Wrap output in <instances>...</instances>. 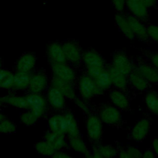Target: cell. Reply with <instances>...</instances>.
I'll list each match as a JSON object with an SVG mask.
<instances>
[{"instance_id":"6da1fadb","label":"cell","mask_w":158,"mask_h":158,"mask_svg":"<svg viewBox=\"0 0 158 158\" xmlns=\"http://www.w3.org/2000/svg\"><path fill=\"white\" fill-rule=\"evenodd\" d=\"M75 84L80 97L88 102L94 97L102 96L105 93L96 85L94 79L88 76L85 72L77 77Z\"/></svg>"},{"instance_id":"7a4b0ae2","label":"cell","mask_w":158,"mask_h":158,"mask_svg":"<svg viewBox=\"0 0 158 158\" xmlns=\"http://www.w3.org/2000/svg\"><path fill=\"white\" fill-rule=\"evenodd\" d=\"M27 103V110L31 111L39 118L45 117L50 109L46 98L43 93L28 92L25 95Z\"/></svg>"},{"instance_id":"3957f363","label":"cell","mask_w":158,"mask_h":158,"mask_svg":"<svg viewBox=\"0 0 158 158\" xmlns=\"http://www.w3.org/2000/svg\"><path fill=\"white\" fill-rule=\"evenodd\" d=\"M103 125L98 113L92 112L86 115L85 120L86 135L93 144L101 141L103 135Z\"/></svg>"},{"instance_id":"277c9868","label":"cell","mask_w":158,"mask_h":158,"mask_svg":"<svg viewBox=\"0 0 158 158\" xmlns=\"http://www.w3.org/2000/svg\"><path fill=\"white\" fill-rule=\"evenodd\" d=\"M104 124L117 127L123 123L122 110L110 103L102 104L97 112Z\"/></svg>"},{"instance_id":"5b68a950","label":"cell","mask_w":158,"mask_h":158,"mask_svg":"<svg viewBox=\"0 0 158 158\" xmlns=\"http://www.w3.org/2000/svg\"><path fill=\"white\" fill-rule=\"evenodd\" d=\"M110 65L117 70L128 75L135 70L136 64L124 51L120 50L112 54Z\"/></svg>"},{"instance_id":"8992f818","label":"cell","mask_w":158,"mask_h":158,"mask_svg":"<svg viewBox=\"0 0 158 158\" xmlns=\"http://www.w3.org/2000/svg\"><path fill=\"white\" fill-rule=\"evenodd\" d=\"M50 70L52 77L75 83L77 75L75 68L67 62L50 63Z\"/></svg>"},{"instance_id":"52a82bcc","label":"cell","mask_w":158,"mask_h":158,"mask_svg":"<svg viewBox=\"0 0 158 158\" xmlns=\"http://www.w3.org/2000/svg\"><path fill=\"white\" fill-rule=\"evenodd\" d=\"M62 48L67 62L75 69L82 64L83 51L80 45L73 41H69L62 44Z\"/></svg>"},{"instance_id":"ba28073f","label":"cell","mask_w":158,"mask_h":158,"mask_svg":"<svg viewBox=\"0 0 158 158\" xmlns=\"http://www.w3.org/2000/svg\"><path fill=\"white\" fill-rule=\"evenodd\" d=\"M151 128V122L149 118L144 117L137 120L131 127L129 136L135 142H141L149 135Z\"/></svg>"},{"instance_id":"9c48e42d","label":"cell","mask_w":158,"mask_h":158,"mask_svg":"<svg viewBox=\"0 0 158 158\" xmlns=\"http://www.w3.org/2000/svg\"><path fill=\"white\" fill-rule=\"evenodd\" d=\"M49 81L47 74L43 70L31 73L28 92L33 93H43L49 86Z\"/></svg>"},{"instance_id":"30bf717a","label":"cell","mask_w":158,"mask_h":158,"mask_svg":"<svg viewBox=\"0 0 158 158\" xmlns=\"http://www.w3.org/2000/svg\"><path fill=\"white\" fill-rule=\"evenodd\" d=\"M49 107L55 112H62L66 109L67 98L56 88L49 86L45 95Z\"/></svg>"},{"instance_id":"8fae6325","label":"cell","mask_w":158,"mask_h":158,"mask_svg":"<svg viewBox=\"0 0 158 158\" xmlns=\"http://www.w3.org/2000/svg\"><path fill=\"white\" fill-rule=\"evenodd\" d=\"M47 125L49 130L62 135H67V122L63 112H56L48 117Z\"/></svg>"},{"instance_id":"7c38bea8","label":"cell","mask_w":158,"mask_h":158,"mask_svg":"<svg viewBox=\"0 0 158 158\" xmlns=\"http://www.w3.org/2000/svg\"><path fill=\"white\" fill-rule=\"evenodd\" d=\"M49 86L58 89L67 99L73 101L77 97V87L74 82L52 77L49 81Z\"/></svg>"},{"instance_id":"4fadbf2b","label":"cell","mask_w":158,"mask_h":158,"mask_svg":"<svg viewBox=\"0 0 158 158\" xmlns=\"http://www.w3.org/2000/svg\"><path fill=\"white\" fill-rule=\"evenodd\" d=\"M82 64L85 68H106V62L102 55L94 49H89L83 52Z\"/></svg>"},{"instance_id":"5bb4252c","label":"cell","mask_w":158,"mask_h":158,"mask_svg":"<svg viewBox=\"0 0 158 158\" xmlns=\"http://www.w3.org/2000/svg\"><path fill=\"white\" fill-rule=\"evenodd\" d=\"M110 102L122 111H125L130 107V98L127 91L112 88L109 91Z\"/></svg>"},{"instance_id":"9a60e30c","label":"cell","mask_w":158,"mask_h":158,"mask_svg":"<svg viewBox=\"0 0 158 158\" xmlns=\"http://www.w3.org/2000/svg\"><path fill=\"white\" fill-rule=\"evenodd\" d=\"M151 85H158V69L149 62H139L135 65V69Z\"/></svg>"},{"instance_id":"2e32d148","label":"cell","mask_w":158,"mask_h":158,"mask_svg":"<svg viewBox=\"0 0 158 158\" xmlns=\"http://www.w3.org/2000/svg\"><path fill=\"white\" fill-rule=\"evenodd\" d=\"M126 6L130 14L141 20L147 22L149 19L148 7L140 0H126Z\"/></svg>"},{"instance_id":"e0dca14e","label":"cell","mask_w":158,"mask_h":158,"mask_svg":"<svg viewBox=\"0 0 158 158\" xmlns=\"http://www.w3.org/2000/svg\"><path fill=\"white\" fill-rule=\"evenodd\" d=\"M118 148L111 144H102L100 142L93 144L91 151L92 158H112L117 156Z\"/></svg>"},{"instance_id":"ac0fdd59","label":"cell","mask_w":158,"mask_h":158,"mask_svg":"<svg viewBox=\"0 0 158 158\" xmlns=\"http://www.w3.org/2000/svg\"><path fill=\"white\" fill-rule=\"evenodd\" d=\"M0 103L3 106H9L18 109L27 110V103L24 95H19L14 91L0 95Z\"/></svg>"},{"instance_id":"d6986e66","label":"cell","mask_w":158,"mask_h":158,"mask_svg":"<svg viewBox=\"0 0 158 158\" xmlns=\"http://www.w3.org/2000/svg\"><path fill=\"white\" fill-rule=\"evenodd\" d=\"M112 80L113 88L128 91L130 85L128 81V75L117 70L110 64L107 65Z\"/></svg>"},{"instance_id":"ffe728a7","label":"cell","mask_w":158,"mask_h":158,"mask_svg":"<svg viewBox=\"0 0 158 158\" xmlns=\"http://www.w3.org/2000/svg\"><path fill=\"white\" fill-rule=\"evenodd\" d=\"M43 139L47 141L56 151L64 150L69 147L66 135L52 132L48 130L43 135Z\"/></svg>"},{"instance_id":"44dd1931","label":"cell","mask_w":158,"mask_h":158,"mask_svg":"<svg viewBox=\"0 0 158 158\" xmlns=\"http://www.w3.org/2000/svg\"><path fill=\"white\" fill-rule=\"evenodd\" d=\"M127 17L135 38L143 42L148 41L149 38L147 33V25L144 24V22L136 18L131 14L127 15Z\"/></svg>"},{"instance_id":"7402d4cb","label":"cell","mask_w":158,"mask_h":158,"mask_svg":"<svg viewBox=\"0 0 158 158\" xmlns=\"http://www.w3.org/2000/svg\"><path fill=\"white\" fill-rule=\"evenodd\" d=\"M36 64V57L32 52L22 54L17 60L15 65V71L31 73Z\"/></svg>"},{"instance_id":"603a6c76","label":"cell","mask_w":158,"mask_h":158,"mask_svg":"<svg viewBox=\"0 0 158 158\" xmlns=\"http://www.w3.org/2000/svg\"><path fill=\"white\" fill-rule=\"evenodd\" d=\"M46 55L50 63L67 62L62 44L59 43L53 42L50 43L47 48Z\"/></svg>"},{"instance_id":"cb8c5ba5","label":"cell","mask_w":158,"mask_h":158,"mask_svg":"<svg viewBox=\"0 0 158 158\" xmlns=\"http://www.w3.org/2000/svg\"><path fill=\"white\" fill-rule=\"evenodd\" d=\"M130 87L136 92L142 93L148 91L151 87L150 83L135 69L128 75Z\"/></svg>"},{"instance_id":"d4e9b609","label":"cell","mask_w":158,"mask_h":158,"mask_svg":"<svg viewBox=\"0 0 158 158\" xmlns=\"http://www.w3.org/2000/svg\"><path fill=\"white\" fill-rule=\"evenodd\" d=\"M31 73L15 71L14 75V82L12 91L19 92L28 91Z\"/></svg>"},{"instance_id":"484cf974","label":"cell","mask_w":158,"mask_h":158,"mask_svg":"<svg viewBox=\"0 0 158 158\" xmlns=\"http://www.w3.org/2000/svg\"><path fill=\"white\" fill-rule=\"evenodd\" d=\"M114 21L118 29L127 39L130 41L135 40V36L131 29L127 15L118 12L114 16Z\"/></svg>"},{"instance_id":"4316f807","label":"cell","mask_w":158,"mask_h":158,"mask_svg":"<svg viewBox=\"0 0 158 158\" xmlns=\"http://www.w3.org/2000/svg\"><path fill=\"white\" fill-rule=\"evenodd\" d=\"M68 144L69 147L75 152L83 155L85 157H91V151L81 135L68 138Z\"/></svg>"},{"instance_id":"83f0119b","label":"cell","mask_w":158,"mask_h":158,"mask_svg":"<svg viewBox=\"0 0 158 158\" xmlns=\"http://www.w3.org/2000/svg\"><path fill=\"white\" fill-rule=\"evenodd\" d=\"M63 112L67 122V133L66 135L67 138H70L80 136L81 133L78 123L73 113L71 110L67 109L64 110Z\"/></svg>"},{"instance_id":"f1b7e54d","label":"cell","mask_w":158,"mask_h":158,"mask_svg":"<svg viewBox=\"0 0 158 158\" xmlns=\"http://www.w3.org/2000/svg\"><path fill=\"white\" fill-rule=\"evenodd\" d=\"M14 72L7 69L0 70V89L7 91H12Z\"/></svg>"},{"instance_id":"f546056e","label":"cell","mask_w":158,"mask_h":158,"mask_svg":"<svg viewBox=\"0 0 158 158\" xmlns=\"http://www.w3.org/2000/svg\"><path fill=\"white\" fill-rule=\"evenodd\" d=\"M94 80L96 85L104 92L109 91L113 88L110 75L106 67L101 72L99 76L94 79Z\"/></svg>"},{"instance_id":"4dcf8cb0","label":"cell","mask_w":158,"mask_h":158,"mask_svg":"<svg viewBox=\"0 0 158 158\" xmlns=\"http://www.w3.org/2000/svg\"><path fill=\"white\" fill-rule=\"evenodd\" d=\"M158 100V92L154 89H148L146 91L144 97V102L147 109L154 114Z\"/></svg>"},{"instance_id":"1f68e13d","label":"cell","mask_w":158,"mask_h":158,"mask_svg":"<svg viewBox=\"0 0 158 158\" xmlns=\"http://www.w3.org/2000/svg\"><path fill=\"white\" fill-rule=\"evenodd\" d=\"M34 148L38 154L46 157H52L56 151L44 139L36 142L34 145Z\"/></svg>"},{"instance_id":"d6a6232c","label":"cell","mask_w":158,"mask_h":158,"mask_svg":"<svg viewBox=\"0 0 158 158\" xmlns=\"http://www.w3.org/2000/svg\"><path fill=\"white\" fill-rule=\"evenodd\" d=\"M19 119L23 125L27 127H31L35 125L40 118L31 111L27 110L20 114Z\"/></svg>"},{"instance_id":"836d02e7","label":"cell","mask_w":158,"mask_h":158,"mask_svg":"<svg viewBox=\"0 0 158 158\" xmlns=\"http://www.w3.org/2000/svg\"><path fill=\"white\" fill-rule=\"evenodd\" d=\"M16 130L17 126L15 123L7 118L0 122V134H13Z\"/></svg>"},{"instance_id":"e575fe53","label":"cell","mask_w":158,"mask_h":158,"mask_svg":"<svg viewBox=\"0 0 158 158\" xmlns=\"http://www.w3.org/2000/svg\"><path fill=\"white\" fill-rule=\"evenodd\" d=\"M73 102H74L75 106L86 115H88L89 114L93 112L91 107L88 103L89 102L83 99L80 97L78 98L77 96L73 100Z\"/></svg>"},{"instance_id":"d590c367","label":"cell","mask_w":158,"mask_h":158,"mask_svg":"<svg viewBox=\"0 0 158 158\" xmlns=\"http://www.w3.org/2000/svg\"><path fill=\"white\" fill-rule=\"evenodd\" d=\"M147 33L149 40L158 44V25L149 24L147 25Z\"/></svg>"},{"instance_id":"8d00e7d4","label":"cell","mask_w":158,"mask_h":158,"mask_svg":"<svg viewBox=\"0 0 158 158\" xmlns=\"http://www.w3.org/2000/svg\"><path fill=\"white\" fill-rule=\"evenodd\" d=\"M127 158L142 157V151L135 146H128L125 147Z\"/></svg>"},{"instance_id":"74e56055","label":"cell","mask_w":158,"mask_h":158,"mask_svg":"<svg viewBox=\"0 0 158 158\" xmlns=\"http://www.w3.org/2000/svg\"><path fill=\"white\" fill-rule=\"evenodd\" d=\"M105 68H99V67H91V68H86L85 69V72L90 77L93 79L97 78L99 75L101 73V72Z\"/></svg>"},{"instance_id":"f35d334b","label":"cell","mask_w":158,"mask_h":158,"mask_svg":"<svg viewBox=\"0 0 158 158\" xmlns=\"http://www.w3.org/2000/svg\"><path fill=\"white\" fill-rule=\"evenodd\" d=\"M111 1L116 11L122 13L126 6V0H111Z\"/></svg>"},{"instance_id":"ab89813d","label":"cell","mask_w":158,"mask_h":158,"mask_svg":"<svg viewBox=\"0 0 158 158\" xmlns=\"http://www.w3.org/2000/svg\"><path fill=\"white\" fill-rule=\"evenodd\" d=\"M148 58L149 62L158 69V52L149 54Z\"/></svg>"},{"instance_id":"60d3db41","label":"cell","mask_w":158,"mask_h":158,"mask_svg":"<svg viewBox=\"0 0 158 158\" xmlns=\"http://www.w3.org/2000/svg\"><path fill=\"white\" fill-rule=\"evenodd\" d=\"M72 156L69 154L68 152H65L64 150L56 151L52 157L55 158H69L72 157Z\"/></svg>"},{"instance_id":"b9f144b4","label":"cell","mask_w":158,"mask_h":158,"mask_svg":"<svg viewBox=\"0 0 158 158\" xmlns=\"http://www.w3.org/2000/svg\"><path fill=\"white\" fill-rule=\"evenodd\" d=\"M156 157L153 150L151 149H146L142 151V157L144 158H153Z\"/></svg>"},{"instance_id":"7bdbcfd3","label":"cell","mask_w":158,"mask_h":158,"mask_svg":"<svg viewBox=\"0 0 158 158\" xmlns=\"http://www.w3.org/2000/svg\"><path fill=\"white\" fill-rule=\"evenodd\" d=\"M151 149L156 157H158V137L154 138L151 141Z\"/></svg>"},{"instance_id":"ee69618b","label":"cell","mask_w":158,"mask_h":158,"mask_svg":"<svg viewBox=\"0 0 158 158\" xmlns=\"http://www.w3.org/2000/svg\"><path fill=\"white\" fill-rule=\"evenodd\" d=\"M140 1L143 2L148 8H152L156 6L157 0H140Z\"/></svg>"},{"instance_id":"f6af8a7d","label":"cell","mask_w":158,"mask_h":158,"mask_svg":"<svg viewBox=\"0 0 158 158\" xmlns=\"http://www.w3.org/2000/svg\"><path fill=\"white\" fill-rule=\"evenodd\" d=\"M117 157L121 158H127V154L125 149V148H118Z\"/></svg>"},{"instance_id":"bcb514c9","label":"cell","mask_w":158,"mask_h":158,"mask_svg":"<svg viewBox=\"0 0 158 158\" xmlns=\"http://www.w3.org/2000/svg\"><path fill=\"white\" fill-rule=\"evenodd\" d=\"M6 118H7L6 116V115H5L2 112H1V110H0V122H1L2 120H3L5 119Z\"/></svg>"},{"instance_id":"7dc6e473","label":"cell","mask_w":158,"mask_h":158,"mask_svg":"<svg viewBox=\"0 0 158 158\" xmlns=\"http://www.w3.org/2000/svg\"><path fill=\"white\" fill-rule=\"evenodd\" d=\"M153 115H157L158 116V100H157V107H156V110L154 113Z\"/></svg>"},{"instance_id":"c3c4849f","label":"cell","mask_w":158,"mask_h":158,"mask_svg":"<svg viewBox=\"0 0 158 158\" xmlns=\"http://www.w3.org/2000/svg\"><path fill=\"white\" fill-rule=\"evenodd\" d=\"M2 68H3V62H2V60L1 58L0 57V70Z\"/></svg>"},{"instance_id":"681fc988","label":"cell","mask_w":158,"mask_h":158,"mask_svg":"<svg viewBox=\"0 0 158 158\" xmlns=\"http://www.w3.org/2000/svg\"><path fill=\"white\" fill-rule=\"evenodd\" d=\"M2 105L0 103V110H1V107H2Z\"/></svg>"}]
</instances>
